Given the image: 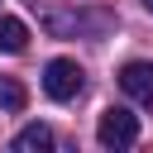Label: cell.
Wrapping results in <instances>:
<instances>
[{
    "label": "cell",
    "mask_w": 153,
    "mask_h": 153,
    "mask_svg": "<svg viewBox=\"0 0 153 153\" xmlns=\"http://www.w3.org/2000/svg\"><path fill=\"white\" fill-rule=\"evenodd\" d=\"M24 105H29V91H24L14 76H0V110L14 115V110H24Z\"/></svg>",
    "instance_id": "obj_6"
},
{
    "label": "cell",
    "mask_w": 153,
    "mask_h": 153,
    "mask_svg": "<svg viewBox=\"0 0 153 153\" xmlns=\"http://www.w3.org/2000/svg\"><path fill=\"white\" fill-rule=\"evenodd\" d=\"M14 148L19 153H43V148H53V129L48 124H29V129H19Z\"/></svg>",
    "instance_id": "obj_5"
},
{
    "label": "cell",
    "mask_w": 153,
    "mask_h": 153,
    "mask_svg": "<svg viewBox=\"0 0 153 153\" xmlns=\"http://www.w3.org/2000/svg\"><path fill=\"white\" fill-rule=\"evenodd\" d=\"M81 86H86V81H81V67H76L72 57H53V62L43 67V91H48V100H57V105H62V100H76Z\"/></svg>",
    "instance_id": "obj_1"
},
{
    "label": "cell",
    "mask_w": 153,
    "mask_h": 153,
    "mask_svg": "<svg viewBox=\"0 0 153 153\" xmlns=\"http://www.w3.org/2000/svg\"><path fill=\"white\" fill-rule=\"evenodd\" d=\"M96 139H100L105 148H129V143L139 139V115H129L124 105H110V110H100Z\"/></svg>",
    "instance_id": "obj_2"
},
{
    "label": "cell",
    "mask_w": 153,
    "mask_h": 153,
    "mask_svg": "<svg viewBox=\"0 0 153 153\" xmlns=\"http://www.w3.org/2000/svg\"><path fill=\"white\" fill-rule=\"evenodd\" d=\"M29 43V24L14 14H0V53H24Z\"/></svg>",
    "instance_id": "obj_4"
},
{
    "label": "cell",
    "mask_w": 153,
    "mask_h": 153,
    "mask_svg": "<svg viewBox=\"0 0 153 153\" xmlns=\"http://www.w3.org/2000/svg\"><path fill=\"white\" fill-rule=\"evenodd\" d=\"M120 86H124V96L129 100H139V105H153V62H124L120 67Z\"/></svg>",
    "instance_id": "obj_3"
},
{
    "label": "cell",
    "mask_w": 153,
    "mask_h": 153,
    "mask_svg": "<svg viewBox=\"0 0 153 153\" xmlns=\"http://www.w3.org/2000/svg\"><path fill=\"white\" fill-rule=\"evenodd\" d=\"M139 5H143V10H148V14H153V0H139Z\"/></svg>",
    "instance_id": "obj_7"
}]
</instances>
